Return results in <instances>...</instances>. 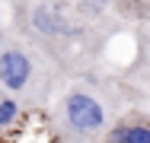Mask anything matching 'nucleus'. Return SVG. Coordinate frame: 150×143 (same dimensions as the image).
<instances>
[{
    "label": "nucleus",
    "mask_w": 150,
    "mask_h": 143,
    "mask_svg": "<svg viewBox=\"0 0 150 143\" xmlns=\"http://www.w3.org/2000/svg\"><path fill=\"white\" fill-rule=\"evenodd\" d=\"M6 35H10V29H6V26H0V48H3V41H6Z\"/></svg>",
    "instance_id": "obj_7"
},
{
    "label": "nucleus",
    "mask_w": 150,
    "mask_h": 143,
    "mask_svg": "<svg viewBox=\"0 0 150 143\" xmlns=\"http://www.w3.org/2000/svg\"><path fill=\"white\" fill-rule=\"evenodd\" d=\"M0 26H6V22H3V0H0Z\"/></svg>",
    "instance_id": "obj_8"
},
{
    "label": "nucleus",
    "mask_w": 150,
    "mask_h": 143,
    "mask_svg": "<svg viewBox=\"0 0 150 143\" xmlns=\"http://www.w3.org/2000/svg\"><path fill=\"white\" fill-rule=\"evenodd\" d=\"M10 32L51 60L61 80L99 70L125 26H150V0H3Z\"/></svg>",
    "instance_id": "obj_1"
},
{
    "label": "nucleus",
    "mask_w": 150,
    "mask_h": 143,
    "mask_svg": "<svg viewBox=\"0 0 150 143\" xmlns=\"http://www.w3.org/2000/svg\"><path fill=\"white\" fill-rule=\"evenodd\" d=\"M141 102L144 95L125 83L121 73H105L99 67L67 76L45 108V134L51 143H102L112 121Z\"/></svg>",
    "instance_id": "obj_2"
},
{
    "label": "nucleus",
    "mask_w": 150,
    "mask_h": 143,
    "mask_svg": "<svg viewBox=\"0 0 150 143\" xmlns=\"http://www.w3.org/2000/svg\"><path fill=\"white\" fill-rule=\"evenodd\" d=\"M102 143H150V111L144 105L121 111L105 130Z\"/></svg>",
    "instance_id": "obj_4"
},
{
    "label": "nucleus",
    "mask_w": 150,
    "mask_h": 143,
    "mask_svg": "<svg viewBox=\"0 0 150 143\" xmlns=\"http://www.w3.org/2000/svg\"><path fill=\"white\" fill-rule=\"evenodd\" d=\"M23 114L26 111H23V105H19L16 99H10V95L0 92V137H6V130H13Z\"/></svg>",
    "instance_id": "obj_6"
},
{
    "label": "nucleus",
    "mask_w": 150,
    "mask_h": 143,
    "mask_svg": "<svg viewBox=\"0 0 150 143\" xmlns=\"http://www.w3.org/2000/svg\"><path fill=\"white\" fill-rule=\"evenodd\" d=\"M58 83L61 76L51 60L10 32L0 48V92L16 99L23 111H45Z\"/></svg>",
    "instance_id": "obj_3"
},
{
    "label": "nucleus",
    "mask_w": 150,
    "mask_h": 143,
    "mask_svg": "<svg viewBox=\"0 0 150 143\" xmlns=\"http://www.w3.org/2000/svg\"><path fill=\"white\" fill-rule=\"evenodd\" d=\"M121 80L131 83L144 99L150 95V26H134V57L121 70Z\"/></svg>",
    "instance_id": "obj_5"
}]
</instances>
